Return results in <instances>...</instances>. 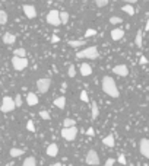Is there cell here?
I'll list each match as a JSON object with an SVG mask.
<instances>
[{
    "label": "cell",
    "instance_id": "2e32d148",
    "mask_svg": "<svg viewBox=\"0 0 149 166\" xmlns=\"http://www.w3.org/2000/svg\"><path fill=\"white\" fill-rule=\"evenodd\" d=\"M57 153H59V147H57V144H56V143L48 144V147H47V156L54 158V156H57Z\"/></svg>",
    "mask_w": 149,
    "mask_h": 166
},
{
    "label": "cell",
    "instance_id": "83f0119b",
    "mask_svg": "<svg viewBox=\"0 0 149 166\" xmlns=\"http://www.w3.org/2000/svg\"><path fill=\"white\" fill-rule=\"evenodd\" d=\"M13 54L16 55V57H25V55H26V51L24 50V48H16V50L13 51Z\"/></svg>",
    "mask_w": 149,
    "mask_h": 166
},
{
    "label": "cell",
    "instance_id": "7c38bea8",
    "mask_svg": "<svg viewBox=\"0 0 149 166\" xmlns=\"http://www.w3.org/2000/svg\"><path fill=\"white\" fill-rule=\"evenodd\" d=\"M26 103H28L29 107H35V105L38 103V96H37L34 92H29V93L26 95Z\"/></svg>",
    "mask_w": 149,
    "mask_h": 166
},
{
    "label": "cell",
    "instance_id": "8d00e7d4",
    "mask_svg": "<svg viewBox=\"0 0 149 166\" xmlns=\"http://www.w3.org/2000/svg\"><path fill=\"white\" fill-rule=\"evenodd\" d=\"M119 163H121V165H126V163H127V160H126V158H124V154H119Z\"/></svg>",
    "mask_w": 149,
    "mask_h": 166
},
{
    "label": "cell",
    "instance_id": "4dcf8cb0",
    "mask_svg": "<svg viewBox=\"0 0 149 166\" xmlns=\"http://www.w3.org/2000/svg\"><path fill=\"white\" fill-rule=\"evenodd\" d=\"M40 117H41L44 121H48V119H50V114H48V111H40Z\"/></svg>",
    "mask_w": 149,
    "mask_h": 166
},
{
    "label": "cell",
    "instance_id": "484cf974",
    "mask_svg": "<svg viewBox=\"0 0 149 166\" xmlns=\"http://www.w3.org/2000/svg\"><path fill=\"white\" fill-rule=\"evenodd\" d=\"M60 19H61V25H66L69 22V13L67 12H60Z\"/></svg>",
    "mask_w": 149,
    "mask_h": 166
},
{
    "label": "cell",
    "instance_id": "e0dca14e",
    "mask_svg": "<svg viewBox=\"0 0 149 166\" xmlns=\"http://www.w3.org/2000/svg\"><path fill=\"white\" fill-rule=\"evenodd\" d=\"M54 105L59 109H63L64 107H66V98L64 96H59V98H56L54 99Z\"/></svg>",
    "mask_w": 149,
    "mask_h": 166
},
{
    "label": "cell",
    "instance_id": "3957f363",
    "mask_svg": "<svg viewBox=\"0 0 149 166\" xmlns=\"http://www.w3.org/2000/svg\"><path fill=\"white\" fill-rule=\"evenodd\" d=\"M12 66L16 72H22V70H25L28 67V58L26 57H16L15 55L12 58Z\"/></svg>",
    "mask_w": 149,
    "mask_h": 166
},
{
    "label": "cell",
    "instance_id": "7a4b0ae2",
    "mask_svg": "<svg viewBox=\"0 0 149 166\" xmlns=\"http://www.w3.org/2000/svg\"><path fill=\"white\" fill-rule=\"evenodd\" d=\"M99 57L98 48L97 47H88L82 51L76 53V58H89V60H97Z\"/></svg>",
    "mask_w": 149,
    "mask_h": 166
},
{
    "label": "cell",
    "instance_id": "5bb4252c",
    "mask_svg": "<svg viewBox=\"0 0 149 166\" xmlns=\"http://www.w3.org/2000/svg\"><path fill=\"white\" fill-rule=\"evenodd\" d=\"M79 72H81L82 76H89V74H92V67L88 63H82L81 67H79Z\"/></svg>",
    "mask_w": 149,
    "mask_h": 166
},
{
    "label": "cell",
    "instance_id": "1f68e13d",
    "mask_svg": "<svg viewBox=\"0 0 149 166\" xmlns=\"http://www.w3.org/2000/svg\"><path fill=\"white\" fill-rule=\"evenodd\" d=\"M81 99L83 102H89V96H88V92H86V90H82L81 92Z\"/></svg>",
    "mask_w": 149,
    "mask_h": 166
},
{
    "label": "cell",
    "instance_id": "6da1fadb",
    "mask_svg": "<svg viewBox=\"0 0 149 166\" xmlns=\"http://www.w3.org/2000/svg\"><path fill=\"white\" fill-rule=\"evenodd\" d=\"M102 90H104L108 96H111V98H119L120 96L117 85H115V82L113 80V77H110V76H105L102 79Z\"/></svg>",
    "mask_w": 149,
    "mask_h": 166
},
{
    "label": "cell",
    "instance_id": "52a82bcc",
    "mask_svg": "<svg viewBox=\"0 0 149 166\" xmlns=\"http://www.w3.org/2000/svg\"><path fill=\"white\" fill-rule=\"evenodd\" d=\"M51 80L50 79H38L37 80V89L40 93H47V90L50 89Z\"/></svg>",
    "mask_w": 149,
    "mask_h": 166
},
{
    "label": "cell",
    "instance_id": "4fadbf2b",
    "mask_svg": "<svg viewBox=\"0 0 149 166\" xmlns=\"http://www.w3.org/2000/svg\"><path fill=\"white\" fill-rule=\"evenodd\" d=\"M15 41H16V35H15V34H10V32L3 34V43L4 44H8V45H13Z\"/></svg>",
    "mask_w": 149,
    "mask_h": 166
},
{
    "label": "cell",
    "instance_id": "f6af8a7d",
    "mask_svg": "<svg viewBox=\"0 0 149 166\" xmlns=\"http://www.w3.org/2000/svg\"><path fill=\"white\" fill-rule=\"evenodd\" d=\"M129 166H135V165H133V163H130V165H129Z\"/></svg>",
    "mask_w": 149,
    "mask_h": 166
},
{
    "label": "cell",
    "instance_id": "f1b7e54d",
    "mask_svg": "<svg viewBox=\"0 0 149 166\" xmlns=\"http://www.w3.org/2000/svg\"><path fill=\"white\" fill-rule=\"evenodd\" d=\"M123 22V19L119 16H111L110 18V23H113V25H119V23H121Z\"/></svg>",
    "mask_w": 149,
    "mask_h": 166
},
{
    "label": "cell",
    "instance_id": "e575fe53",
    "mask_svg": "<svg viewBox=\"0 0 149 166\" xmlns=\"http://www.w3.org/2000/svg\"><path fill=\"white\" fill-rule=\"evenodd\" d=\"M26 130H28V131L35 133V125H34L32 121H28V123H26Z\"/></svg>",
    "mask_w": 149,
    "mask_h": 166
},
{
    "label": "cell",
    "instance_id": "cb8c5ba5",
    "mask_svg": "<svg viewBox=\"0 0 149 166\" xmlns=\"http://www.w3.org/2000/svg\"><path fill=\"white\" fill-rule=\"evenodd\" d=\"M121 10L127 13L129 16H133V15H135V9H133L132 4H126V6H123V9H121Z\"/></svg>",
    "mask_w": 149,
    "mask_h": 166
},
{
    "label": "cell",
    "instance_id": "9a60e30c",
    "mask_svg": "<svg viewBox=\"0 0 149 166\" xmlns=\"http://www.w3.org/2000/svg\"><path fill=\"white\" fill-rule=\"evenodd\" d=\"M124 37V31L120 29V28H115V29L111 31V38L114 39V41H120V39Z\"/></svg>",
    "mask_w": 149,
    "mask_h": 166
},
{
    "label": "cell",
    "instance_id": "d6986e66",
    "mask_svg": "<svg viewBox=\"0 0 149 166\" xmlns=\"http://www.w3.org/2000/svg\"><path fill=\"white\" fill-rule=\"evenodd\" d=\"M102 144H105L107 147H114V136L113 134H110V136H107L104 140H102Z\"/></svg>",
    "mask_w": 149,
    "mask_h": 166
},
{
    "label": "cell",
    "instance_id": "7bdbcfd3",
    "mask_svg": "<svg viewBox=\"0 0 149 166\" xmlns=\"http://www.w3.org/2000/svg\"><path fill=\"white\" fill-rule=\"evenodd\" d=\"M145 31H149V19L146 21V26H145Z\"/></svg>",
    "mask_w": 149,
    "mask_h": 166
},
{
    "label": "cell",
    "instance_id": "d590c367",
    "mask_svg": "<svg viewBox=\"0 0 149 166\" xmlns=\"http://www.w3.org/2000/svg\"><path fill=\"white\" fill-rule=\"evenodd\" d=\"M15 102H16V107H22V96L21 95H16V96H15Z\"/></svg>",
    "mask_w": 149,
    "mask_h": 166
},
{
    "label": "cell",
    "instance_id": "7402d4cb",
    "mask_svg": "<svg viewBox=\"0 0 149 166\" xmlns=\"http://www.w3.org/2000/svg\"><path fill=\"white\" fill-rule=\"evenodd\" d=\"M24 153H25V150H22V149H10V152H9V154H10L12 158H19V156H22Z\"/></svg>",
    "mask_w": 149,
    "mask_h": 166
},
{
    "label": "cell",
    "instance_id": "ba28073f",
    "mask_svg": "<svg viewBox=\"0 0 149 166\" xmlns=\"http://www.w3.org/2000/svg\"><path fill=\"white\" fill-rule=\"evenodd\" d=\"M86 163L91 166H98L99 165V156L95 150H89L86 153Z\"/></svg>",
    "mask_w": 149,
    "mask_h": 166
},
{
    "label": "cell",
    "instance_id": "9c48e42d",
    "mask_svg": "<svg viewBox=\"0 0 149 166\" xmlns=\"http://www.w3.org/2000/svg\"><path fill=\"white\" fill-rule=\"evenodd\" d=\"M139 150H141L142 156L149 159V138H142L139 141Z\"/></svg>",
    "mask_w": 149,
    "mask_h": 166
},
{
    "label": "cell",
    "instance_id": "60d3db41",
    "mask_svg": "<svg viewBox=\"0 0 149 166\" xmlns=\"http://www.w3.org/2000/svg\"><path fill=\"white\" fill-rule=\"evenodd\" d=\"M148 63V58H146V57H142L141 55V64H146Z\"/></svg>",
    "mask_w": 149,
    "mask_h": 166
},
{
    "label": "cell",
    "instance_id": "f35d334b",
    "mask_svg": "<svg viewBox=\"0 0 149 166\" xmlns=\"http://www.w3.org/2000/svg\"><path fill=\"white\" fill-rule=\"evenodd\" d=\"M114 162H115L114 159H108V160L105 162V166H113V165H114Z\"/></svg>",
    "mask_w": 149,
    "mask_h": 166
},
{
    "label": "cell",
    "instance_id": "bcb514c9",
    "mask_svg": "<svg viewBox=\"0 0 149 166\" xmlns=\"http://www.w3.org/2000/svg\"><path fill=\"white\" fill-rule=\"evenodd\" d=\"M70 166H73V165H70Z\"/></svg>",
    "mask_w": 149,
    "mask_h": 166
},
{
    "label": "cell",
    "instance_id": "5b68a950",
    "mask_svg": "<svg viewBox=\"0 0 149 166\" xmlns=\"http://www.w3.org/2000/svg\"><path fill=\"white\" fill-rule=\"evenodd\" d=\"M77 136V128L76 127H63V130H61V137H63L64 140L67 141H73L75 138H76Z\"/></svg>",
    "mask_w": 149,
    "mask_h": 166
},
{
    "label": "cell",
    "instance_id": "30bf717a",
    "mask_svg": "<svg viewBox=\"0 0 149 166\" xmlns=\"http://www.w3.org/2000/svg\"><path fill=\"white\" fill-rule=\"evenodd\" d=\"M24 13H25V16L28 19H34L37 16V10H35L34 6H31V4H24Z\"/></svg>",
    "mask_w": 149,
    "mask_h": 166
},
{
    "label": "cell",
    "instance_id": "74e56055",
    "mask_svg": "<svg viewBox=\"0 0 149 166\" xmlns=\"http://www.w3.org/2000/svg\"><path fill=\"white\" fill-rule=\"evenodd\" d=\"M95 134V131H94V128L92 127H89L88 130H86V136H94Z\"/></svg>",
    "mask_w": 149,
    "mask_h": 166
},
{
    "label": "cell",
    "instance_id": "8fae6325",
    "mask_svg": "<svg viewBox=\"0 0 149 166\" xmlns=\"http://www.w3.org/2000/svg\"><path fill=\"white\" fill-rule=\"evenodd\" d=\"M113 72H114L117 76L124 77L129 74V68H127V66H124V64H119V66H115V67L113 68Z\"/></svg>",
    "mask_w": 149,
    "mask_h": 166
},
{
    "label": "cell",
    "instance_id": "ac0fdd59",
    "mask_svg": "<svg viewBox=\"0 0 149 166\" xmlns=\"http://www.w3.org/2000/svg\"><path fill=\"white\" fill-rule=\"evenodd\" d=\"M67 44L72 48H79V47H82V45H85V41H83V39H70Z\"/></svg>",
    "mask_w": 149,
    "mask_h": 166
},
{
    "label": "cell",
    "instance_id": "f546056e",
    "mask_svg": "<svg viewBox=\"0 0 149 166\" xmlns=\"http://www.w3.org/2000/svg\"><path fill=\"white\" fill-rule=\"evenodd\" d=\"M67 74H69V76H70V77H75V76H76V67H75L73 64H70V66H69Z\"/></svg>",
    "mask_w": 149,
    "mask_h": 166
},
{
    "label": "cell",
    "instance_id": "ee69618b",
    "mask_svg": "<svg viewBox=\"0 0 149 166\" xmlns=\"http://www.w3.org/2000/svg\"><path fill=\"white\" fill-rule=\"evenodd\" d=\"M53 166H63V165H61V163H54Z\"/></svg>",
    "mask_w": 149,
    "mask_h": 166
},
{
    "label": "cell",
    "instance_id": "277c9868",
    "mask_svg": "<svg viewBox=\"0 0 149 166\" xmlns=\"http://www.w3.org/2000/svg\"><path fill=\"white\" fill-rule=\"evenodd\" d=\"M15 108H16V102H15V99H12L10 96H4L3 102H2V112L8 114V112H12Z\"/></svg>",
    "mask_w": 149,
    "mask_h": 166
},
{
    "label": "cell",
    "instance_id": "4316f807",
    "mask_svg": "<svg viewBox=\"0 0 149 166\" xmlns=\"http://www.w3.org/2000/svg\"><path fill=\"white\" fill-rule=\"evenodd\" d=\"M6 22H8V13L4 12V10H0V23L6 25Z\"/></svg>",
    "mask_w": 149,
    "mask_h": 166
},
{
    "label": "cell",
    "instance_id": "ab89813d",
    "mask_svg": "<svg viewBox=\"0 0 149 166\" xmlns=\"http://www.w3.org/2000/svg\"><path fill=\"white\" fill-rule=\"evenodd\" d=\"M59 41H60V38H59V37H57V35H53V37H51V43H59Z\"/></svg>",
    "mask_w": 149,
    "mask_h": 166
},
{
    "label": "cell",
    "instance_id": "d4e9b609",
    "mask_svg": "<svg viewBox=\"0 0 149 166\" xmlns=\"http://www.w3.org/2000/svg\"><path fill=\"white\" fill-rule=\"evenodd\" d=\"M63 127H66V128H69V127H76V121H75V119H72V118H66L63 121Z\"/></svg>",
    "mask_w": 149,
    "mask_h": 166
},
{
    "label": "cell",
    "instance_id": "44dd1931",
    "mask_svg": "<svg viewBox=\"0 0 149 166\" xmlns=\"http://www.w3.org/2000/svg\"><path fill=\"white\" fill-rule=\"evenodd\" d=\"M142 41H143V34H142V31H137L136 38H135V45L141 48L142 47Z\"/></svg>",
    "mask_w": 149,
    "mask_h": 166
},
{
    "label": "cell",
    "instance_id": "603a6c76",
    "mask_svg": "<svg viewBox=\"0 0 149 166\" xmlns=\"http://www.w3.org/2000/svg\"><path fill=\"white\" fill-rule=\"evenodd\" d=\"M22 166H37V160H35V158L29 156V158H26L25 160H24V165Z\"/></svg>",
    "mask_w": 149,
    "mask_h": 166
},
{
    "label": "cell",
    "instance_id": "8992f818",
    "mask_svg": "<svg viewBox=\"0 0 149 166\" xmlns=\"http://www.w3.org/2000/svg\"><path fill=\"white\" fill-rule=\"evenodd\" d=\"M47 22L53 26L61 25V19H60V12L59 10H50L47 15Z\"/></svg>",
    "mask_w": 149,
    "mask_h": 166
},
{
    "label": "cell",
    "instance_id": "ffe728a7",
    "mask_svg": "<svg viewBox=\"0 0 149 166\" xmlns=\"http://www.w3.org/2000/svg\"><path fill=\"white\" fill-rule=\"evenodd\" d=\"M91 114H92V119L98 118L99 109H98V103H97V102H92V103H91Z\"/></svg>",
    "mask_w": 149,
    "mask_h": 166
},
{
    "label": "cell",
    "instance_id": "d6a6232c",
    "mask_svg": "<svg viewBox=\"0 0 149 166\" xmlns=\"http://www.w3.org/2000/svg\"><path fill=\"white\" fill-rule=\"evenodd\" d=\"M108 2H110V0H95V3H97L98 8H104V6H107Z\"/></svg>",
    "mask_w": 149,
    "mask_h": 166
},
{
    "label": "cell",
    "instance_id": "836d02e7",
    "mask_svg": "<svg viewBox=\"0 0 149 166\" xmlns=\"http://www.w3.org/2000/svg\"><path fill=\"white\" fill-rule=\"evenodd\" d=\"M95 35H97V31L95 29H86V32H85L86 38H91V37H95Z\"/></svg>",
    "mask_w": 149,
    "mask_h": 166
},
{
    "label": "cell",
    "instance_id": "b9f144b4",
    "mask_svg": "<svg viewBox=\"0 0 149 166\" xmlns=\"http://www.w3.org/2000/svg\"><path fill=\"white\" fill-rule=\"evenodd\" d=\"M123 2H126L127 4H133V3H136L137 0H123Z\"/></svg>",
    "mask_w": 149,
    "mask_h": 166
}]
</instances>
